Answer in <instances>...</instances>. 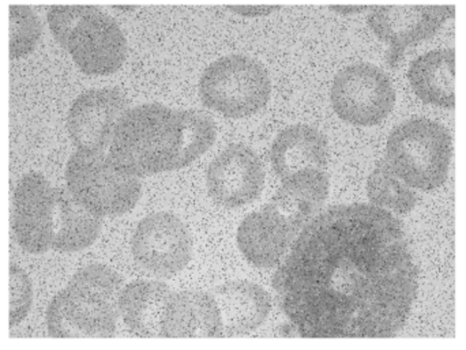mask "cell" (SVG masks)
Segmentation results:
<instances>
[{
  "instance_id": "277c9868",
  "label": "cell",
  "mask_w": 466,
  "mask_h": 350,
  "mask_svg": "<svg viewBox=\"0 0 466 350\" xmlns=\"http://www.w3.org/2000/svg\"><path fill=\"white\" fill-rule=\"evenodd\" d=\"M48 24L57 43L90 75H106L122 67L127 41L112 16L95 5H54Z\"/></svg>"
},
{
  "instance_id": "9a60e30c",
  "label": "cell",
  "mask_w": 466,
  "mask_h": 350,
  "mask_svg": "<svg viewBox=\"0 0 466 350\" xmlns=\"http://www.w3.org/2000/svg\"><path fill=\"white\" fill-rule=\"evenodd\" d=\"M160 337H226L215 296L201 291L172 292L161 314Z\"/></svg>"
},
{
  "instance_id": "7c38bea8",
  "label": "cell",
  "mask_w": 466,
  "mask_h": 350,
  "mask_svg": "<svg viewBox=\"0 0 466 350\" xmlns=\"http://www.w3.org/2000/svg\"><path fill=\"white\" fill-rule=\"evenodd\" d=\"M130 109L125 93L115 87L90 89L76 97L68 111L67 130L81 152H104L111 145L120 119Z\"/></svg>"
},
{
  "instance_id": "5bb4252c",
  "label": "cell",
  "mask_w": 466,
  "mask_h": 350,
  "mask_svg": "<svg viewBox=\"0 0 466 350\" xmlns=\"http://www.w3.org/2000/svg\"><path fill=\"white\" fill-rule=\"evenodd\" d=\"M300 232L298 225L268 202L241 221L236 239L241 255L248 264L259 269H270L284 261Z\"/></svg>"
},
{
  "instance_id": "44dd1931",
  "label": "cell",
  "mask_w": 466,
  "mask_h": 350,
  "mask_svg": "<svg viewBox=\"0 0 466 350\" xmlns=\"http://www.w3.org/2000/svg\"><path fill=\"white\" fill-rule=\"evenodd\" d=\"M101 218L85 209L70 191L59 188L57 218L52 250L78 253L90 247L100 236Z\"/></svg>"
},
{
  "instance_id": "d6986e66",
  "label": "cell",
  "mask_w": 466,
  "mask_h": 350,
  "mask_svg": "<svg viewBox=\"0 0 466 350\" xmlns=\"http://www.w3.org/2000/svg\"><path fill=\"white\" fill-rule=\"evenodd\" d=\"M171 294L168 285L160 281L128 284L120 292L119 315L133 335L142 338L160 337L161 314Z\"/></svg>"
},
{
  "instance_id": "484cf974",
  "label": "cell",
  "mask_w": 466,
  "mask_h": 350,
  "mask_svg": "<svg viewBox=\"0 0 466 350\" xmlns=\"http://www.w3.org/2000/svg\"><path fill=\"white\" fill-rule=\"evenodd\" d=\"M330 8L339 14H355L366 10L367 5H330Z\"/></svg>"
},
{
  "instance_id": "7402d4cb",
  "label": "cell",
  "mask_w": 466,
  "mask_h": 350,
  "mask_svg": "<svg viewBox=\"0 0 466 350\" xmlns=\"http://www.w3.org/2000/svg\"><path fill=\"white\" fill-rule=\"evenodd\" d=\"M367 195L374 206L396 215H408L418 204L413 188L397 177L385 160H380L370 175Z\"/></svg>"
},
{
  "instance_id": "9c48e42d",
  "label": "cell",
  "mask_w": 466,
  "mask_h": 350,
  "mask_svg": "<svg viewBox=\"0 0 466 350\" xmlns=\"http://www.w3.org/2000/svg\"><path fill=\"white\" fill-rule=\"evenodd\" d=\"M131 251L142 269L156 277L171 278L190 264L193 240L187 226L177 215L155 213L137 226Z\"/></svg>"
},
{
  "instance_id": "603a6c76",
  "label": "cell",
  "mask_w": 466,
  "mask_h": 350,
  "mask_svg": "<svg viewBox=\"0 0 466 350\" xmlns=\"http://www.w3.org/2000/svg\"><path fill=\"white\" fill-rule=\"evenodd\" d=\"M10 57L19 59L35 49L43 26L29 5H10Z\"/></svg>"
},
{
  "instance_id": "30bf717a",
  "label": "cell",
  "mask_w": 466,
  "mask_h": 350,
  "mask_svg": "<svg viewBox=\"0 0 466 350\" xmlns=\"http://www.w3.org/2000/svg\"><path fill=\"white\" fill-rule=\"evenodd\" d=\"M57 193L46 177L30 172L22 177L13 196L11 225L18 245L30 254L52 250L57 218Z\"/></svg>"
},
{
  "instance_id": "52a82bcc",
  "label": "cell",
  "mask_w": 466,
  "mask_h": 350,
  "mask_svg": "<svg viewBox=\"0 0 466 350\" xmlns=\"http://www.w3.org/2000/svg\"><path fill=\"white\" fill-rule=\"evenodd\" d=\"M199 95L208 108L243 119L262 111L271 95V81L262 63L247 55H227L202 74Z\"/></svg>"
},
{
  "instance_id": "e0dca14e",
  "label": "cell",
  "mask_w": 466,
  "mask_h": 350,
  "mask_svg": "<svg viewBox=\"0 0 466 350\" xmlns=\"http://www.w3.org/2000/svg\"><path fill=\"white\" fill-rule=\"evenodd\" d=\"M328 157V138L309 125H289L271 145V166L281 180L304 169H322Z\"/></svg>"
},
{
  "instance_id": "cb8c5ba5",
  "label": "cell",
  "mask_w": 466,
  "mask_h": 350,
  "mask_svg": "<svg viewBox=\"0 0 466 350\" xmlns=\"http://www.w3.org/2000/svg\"><path fill=\"white\" fill-rule=\"evenodd\" d=\"M33 305V285L24 269L10 265V327L25 321Z\"/></svg>"
},
{
  "instance_id": "3957f363",
  "label": "cell",
  "mask_w": 466,
  "mask_h": 350,
  "mask_svg": "<svg viewBox=\"0 0 466 350\" xmlns=\"http://www.w3.org/2000/svg\"><path fill=\"white\" fill-rule=\"evenodd\" d=\"M122 289V277L111 267L101 264L82 267L46 308L49 337H114Z\"/></svg>"
},
{
  "instance_id": "8fae6325",
  "label": "cell",
  "mask_w": 466,
  "mask_h": 350,
  "mask_svg": "<svg viewBox=\"0 0 466 350\" xmlns=\"http://www.w3.org/2000/svg\"><path fill=\"white\" fill-rule=\"evenodd\" d=\"M454 11V5H377L367 22L377 37L388 44L386 60L397 67L410 46L432 37Z\"/></svg>"
},
{
  "instance_id": "8992f818",
  "label": "cell",
  "mask_w": 466,
  "mask_h": 350,
  "mask_svg": "<svg viewBox=\"0 0 466 350\" xmlns=\"http://www.w3.org/2000/svg\"><path fill=\"white\" fill-rule=\"evenodd\" d=\"M67 190L97 217H116L131 212L141 198L139 177L115 165L104 152L76 150L66 168Z\"/></svg>"
},
{
  "instance_id": "6da1fadb",
  "label": "cell",
  "mask_w": 466,
  "mask_h": 350,
  "mask_svg": "<svg viewBox=\"0 0 466 350\" xmlns=\"http://www.w3.org/2000/svg\"><path fill=\"white\" fill-rule=\"evenodd\" d=\"M271 285L299 337L390 338L407 324L419 273L399 218L337 205L304 226Z\"/></svg>"
},
{
  "instance_id": "7a4b0ae2",
  "label": "cell",
  "mask_w": 466,
  "mask_h": 350,
  "mask_svg": "<svg viewBox=\"0 0 466 350\" xmlns=\"http://www.w3.org/2000/svg\"><path fill=\"white\" fill-rule=\"evenodd\" d=\"M216 136L208 115L142 104L120 119L108 155L126 174L150 176L190 165L212 147Z\"/></svg>"
},
{
  "instance_id": "4fadbf2b",
  "label": "cell",
  "mask_w": 466,
  "mask_h": 350,
  "mask_svg": "<svg viewBox=\"0 0 466 350\" xmlns=\"http://www.w3.org/2000/svg\"><path fill=\"white\" fill-rule=\"evenodd\" d=\"M210 198L228 209H238L259 198L265 187V169L257 153L246 145L224 149L207 172Z\"/></svg>"
},
{
  "instance_id": "ba28073f",
  "label": "cell",
  "mask_w": 466,
  "mask_h": 350,
  "mask_svg": "<svg viewBox=\"0 0 466 350\" xmlns=\"http://www.w3.org/2000/svg\"><path fill=\"white\" fill-rule=\"evenodd\" d=\"M330 100L339 119L370 127L380 125L391 114L396 105V90L382 68L356 63L337 74Z\"/></svg>"
},
{
  "instance_id": "ffe728a7",
  "label": "cell",
  "mask_w": 466,
  "mask_h": 350,
  "mask_svg": "<svg viewBox=\"0 0 466 350\" xmlns=\"http://www.w3.org/2000/svg\"><path fill=\"white\" fill-rule=\"evenodd\" d=\"M454 49H437L413 60L408 71L410 87L424 103L442 108H454Z\"/></svg>"
},
{
  "instance_id": "2e32d148",
  "label": "cell",
  "mask_w": 466,
  "mask_h": 350,
  "mask_svg": "<svg viewBox=\"0 0 466 350\" xmlns=\"http://www.w3.org/2000/svg\"><path fill=\"white\" fill-rule=\"evenodd\" d=\"M215 299L228 337H243L259 329L268 314L271 300L268 292L251 281H233L218 286Z\"/></svg>"
},
{
  "instance_id": "ac0fdd59",
  "label": "cell",
  "mask_w": 466,
  "mask_h": 350,
  "mask_svg": "<svg viewBox=\"0 0 466 350\" xmlns=\"http://www.w3.org/2000/svg\"><path fill=\"white\" fill-rule=\"evenodd\" d=\"M330 180L322 169L309 168L282 179L281 187L270 204L303 231L322 212L329 196Z\"/></svg>"
},
{
  "instance_id": "5b68a950",
  "label": "cell",
  "mask_w": 466,
  "mask_h": 350,
  "mask_svg": "<svg viewBox=\"0 0 466 350\" xmlns=\"http://www.w3.org/2000/svg\"><path fill=\"white\" fill-rule=\"evenodd\" d=\"M453 139L448 128L434 120L415 117L391 131L385 163L405 185L431 191L448 179Z\"/></svg>"
},
{
  "instance_id": "d4e9b609",
  "label": "cell",
  "mask_w": 466,
  "mask_h": 350,
  "mask_svg": "<svg viewBox=\"0 0 466 350\" xmlns=\"http://www.w3.org/2000/svg\"><path fill=\"white\" fill-rule=\"evenodd\" d=\"M233 13L246 16H259L270 14L271 11L279 10L277 5H228Z\"/></svg>"
}]
</instances>
